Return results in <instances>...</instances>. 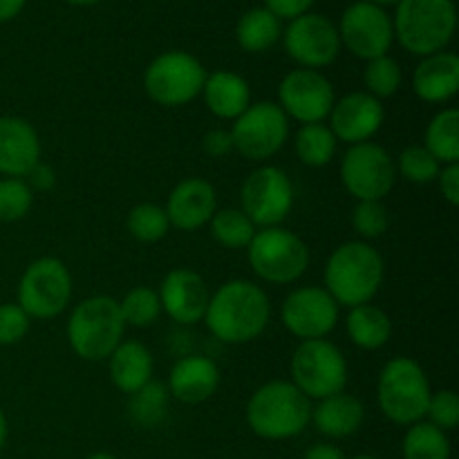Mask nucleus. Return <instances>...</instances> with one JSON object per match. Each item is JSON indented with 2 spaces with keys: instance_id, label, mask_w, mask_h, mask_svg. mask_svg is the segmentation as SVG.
<instances>
[{
  "instance_id": "obj_1",
  "label": "nucleus",
  "mask_w": 459,
  "mask_h": 459,
  "mask_svg": "<svg viewBox=\"0 0 459 459\" xmlns=\"http://www.w3.org/2000/svg\"><path fill=\"white\" fill-rule=\"evenodd\" d=\"M272 303L267 291L251 281H229L211 296L204 323L222 343H251L267 330Z\"/></svg>"
},
{
  "instance_id": "obj_2",
  "label": "nucleus",
  "mask_w": 459,
  "mask_h": 459,
  "mask_svg": "<svg viewBox=\"0 0 459 459\" xmlns=\"http://www.w3.org/2000/svg\"><path fill=\"white\" fill-rule=\"evenodd\" d=\"M384 258L368 242H343L325 263V291L339 307L372 303L384 282Z\"/></svg>"
},
{
  "instance_id": "obj_3",
  "label": "nucleus",
  "mask_w": 459,
  "mask_h": 459,
  "mask_svg": "<svg viewBox=\"0 0 459 459\" xmlns=\"http://www.w3.org/2000/svg\"><path fill=\"white\" fill-rule=\"evenodd\" d=\"M312 421V402L291 381H269L251 394L247 424L258 437L282 442L303 433Z\"/></svg>"
},
{
  "instance_id": "obj_4",
  "label": "nucleus",
  "mask_w": 459,
  "mask_h": 459,
  "mask_svg": "<svg viewBox=\"0 0 459 459\" xmlns=\"http://www.w3.org/2000/svg\"><path fill=\"white\" fill-rule=\"evenodd\" d=\"M394 39L415 56H430L446 49L457 30L453 0H399L393 16Z\"/></svg>"
},
{
  "instance_id": "obj_5",
  "label": "nucleus",
  "mask_w": 459,
  "mask_h": 459,
  "mask_svg": "<svg viewBox=\"0 0 459 459\" xmlns=\"http://www.w3.org/2000/svg\"><path fill=\"white\" fill-rule=\"evenodd\" d=\"M119 300L99 294L81 300L67 318V343L83 361H103L124 339Z\"/></svg>"
},
{
  "instance_id": "obj_6",
  "label": "nucleus",
  "mask_w": 459,
  "mask_h": 459,
  "mask_svg": "<svg viewBox=\"0 0 459 459\" xmlns=\"http://www.w3.org/2000/svg\"><path fill=\"white\" fill-rule=\"evenodd\" d=\"M430 381L424 368L411 357H394L384 366L377 384V402L393 424L412 426L424 421L430 402Z\"/></svg>"
},
{
  "instance_id": "obj_7",
  "label": "nucleus",
  "mask_w": 459,
  "mask_h": 459,
  "mask_svg": "<svg viewBox=\"0 0 459 459\" xmlns=\"http://www.w3.org/2000/svg\"><path fill=\"white\" fill-rule=\"evenodd\" d=\"M291 384L312 402L345 393L348 361L343 352L327 339L300 341L291 357Z\"/></svg>"
},
{
  "instance_id": "obj_8",
  "label": "nucleus",
  "mask_w": 459,
  "mask_h": 459,
  "mask_svg": "<svg viewBox=\"0 0 459 459\" xmlns=\"http://www.w3.org/2000/svg\"><path fill=\"white\" fill-rule=\"evenodd\" d=\"M247 254L255 276L272 285L296 282L309 267L307 245L294 231L282 227L255 231Z\"/></svg>"
},
{
  "instance_id": "obj_9",
  "label": "nucleus",
  "mask_w": 459,
  "mask_h": 459,
  "mask_svg": "<svg viewBox=\"0 0 459 459\" xmlns=\"http://www.w3.org/2000/svg\"><path fill=\"white\" fill-rule=\"evenodd\" d=\"M206 70L193 54L170 49L148 63L143 72V90L161 108H179L202 94Z\"/></svg>"
},
{
  "instance_id": "obj_10",
  "label": "nucleus",
  "mask_w": 459,
  "mask_h": 459,
  "mask_svg": "<svg viewBox=\"0 0 459 459\" xmlns=\"http://www.w3.org/2000/svg\"><path fill=\"white\" fill-rule=\"evenodd\" d=\"M72 300V276L65 263L52 255L34 260L18 282V305L30 318L49 321L65 312Z\"/></svg>"
},
{
  "instance_id": "obj_11",
  "label": "nucleus",
  "mask_w": 459,
  "mask_h": 459,
  "mask_svg": "<svg viewBox=\"0 0 459 459\" xmlns=\"http://www.w3.org/2000/svg\"><path fill=\"white\" fill-rule=\"evenodd\" d=\"M233 151L251 161L276 155L290 137V119L273 101L251 103L231 126Z\"/></svg>"
},
{
  "instance_id": "obj_12",
  "label": "nucleus",
  "mask_w": 459,
  "mask_h": 459,
  "mask_svg": "<svg viewBox=\"0 0 459 459\" xmlns=\"http://www.w3.org/2000/svg\"><path fill=\"white\" fill-rule=\"evenodd\" d=\"M341 182L359 202H381L397 182V166L393 155L379 143H354L341 161Z\"/></svg>"
},
{
  "instance_id": "obj_13",
  "label": "nucleus",
  "mask_w": 459,
  "mask_h": 459,
  "mask_svg": "<svg viewBox=\"0 0 459 459\" xmlns=\"http://www.w3.org/2000/svg\"><path fill=\"white\" fill-rule=\"evenodd\" d=\"M240 204L255 229L281 227L294 209V184L278 166H260L242 182Z\"/></svg>"
},
{
  "instance_id": "obj_14",
  "label": "nucleus",
  "mask_w": 459,
  "mask_h": 459,
  "mask_svg": "<svg viewBox=\"0 0 459 459\" xmlns=\"http://www.w3.org/2000/svg\"><path fill=\"white\" fill-rule=\"evenodd\" d=\"M336 30H339L341 48L363 61L385 56L394 43L393 16L384 7L366 3V0L348 4L341 13Z\"/></svg>"
},
{
  "instance_id": "obj_15",
  "label": "nucleus",
  "mask_w": 459,
  "mask_h": 459,
  "mask_svg": "<svg viewBox=\"0 0 459 459\" xmlns=\"http://www.w3.org/2000/svg\"><path fill=\"white\" fill-rule=\"evenodd\" d=\"M282 43L291 61L305 70H321L332 65L341 54L339 30L323 13L307 12L290 21L282 31Z\"/></svg>"
},
{
  "instance_id": "obj_16",
  "label": "nucleus",
  "mask_w": 459,
  "mask_h": 459,
  "mask_svg": "<svg viewBox=\"0 0 459 459\" xmlns=\"http://www.w3.org/2000/svg\"><path fill=\"white\" fill-rule=\"evenodd\" d=\"M334 85L318 70H291L278 88V106L287 119L300 124H323L334 106Z\"/></svg>"
},
{
  "instance_id": "obj_17",
  "label": "nucleus",
  "mask_w": 459,
  "mask_h": 459,
  "mask_svg": "<svg viewBox=\"0 0 459 459\" xmlns=\"http://www.w3.org/2000/svg\"><path fill=\"white\" fill-rule=\"evenodd\" d=\"M281 318L296 339H325L339 323V305L325 287H299L282 303Z\"/></svg>"
},
{
  "instance_id": "obj_18",
  "label": "nucleus",
  "mask_w": 459,
  "mask_h": 459,
  "mask_svg": "<svg viewBox=\"0 0 459 459\" xmlns=\"http://www.w3.org/2000/svg\"><path fill=\"white\" fill-rule=\"evenodd\" d=\"M330 130L336 142L354 143L370 142L381 130L385 119L384 103L368 92H350L334 101L330 110Z\"/></svg>"
},
{
  "instance_id": "obj_19",
  "label": "nucleus",
  "mask_w": 459,
  "mask_h": 459,
  "mask_svg": "<svg viewBox=\"0 0 459 459\" xmlns=\"http://www.w3.org/2000/svg\"><path fill=\"white\" fill-rule=\"evenodd\" d=\"M157 294H160L161 312L169 314L179 325H195L204 321L211 294L204 278L193 269L178 267L166 273Z\"/></svg>"
},
{
  "instance_id": "obj_20",
  "label": "nucleus",
  "mask_w": 459,
  "mask_h": 459,
  "mask_svg": "<svg viewBox=\"0 0 459 459\" xmlns=\"http://www.w3.org/2000/svg\"><path fill=\"white\" fill-rule=\"evenodd\" d=\"M164 211L169 215L170 227L179 231H197L209 224L218 211V193L213 184L202 178L182 179L170 191Z\"/></svg>"
},
{
  "instance_id": "obj_21",
  "label": "nucleus",
  "mask_w": 459,
  "mask_h": 459,
  "mask_svg": "<svg viewBox=\"0 0 459 459\" xmlns=\"http://www.w3.org/2000/svg\"><path fill=\"white\" fill-rule=\"evenodd\" d=\"M40 161V139L21 117H0V175L27 178Z\"/></svg>"
},
{
  "instance_id": "obj_22",
  "label": "nucleus",
  "mask_w": 459,
  "mask_h": 459,
  "mask_svg": "<svg viewBox=\"0 0 459 459\" xmlns=\"http://www.w3.org/2000/svg\"><path fill=\"white\" fill-rule=\"evenodd\" d=\"M220 385V368L213 359L204 354H191L184 357L170 368L169 375V394L178 402L195 406L206 402L215 394Z\"/></svg>"
},
{
  "instance_id": "obj_23",
  "label": "nucleus",
  "mask_w": 459,
  "mask_h": 459,
  "mask_svg": "<svg viewBox=\"0 0 459 459\" xmlns=\"http://www.w3.org/2000/svg\"><path fill=\"white\" fill-rule=\"evenodd\" d=\"M412 90L426 103L451 101L459 90V56L453 52H437L421 58L412 72Z\"/></svg>"
},
{
  "instance_id": "obj_24",
  "label": "nucleus",
  "mask_w": 459,
  "mask_h": 459,
  "mask_svg": "<svg viewBox=\"0 0 459 459\" xmlns=\"http://www.w3.org/2000/svg\"><path fill=\"white\" fill-rule=\"evenodd\" d=\"M202 94L211 115L218 119L236 121L251 106V88L247 79L229 70H215L206 74Z\"/></svg>"
},
{
  "instance_id": "obj_25",
  "label": "nucleus",
  "mask_w": 459,
  "mask_h": 459,
  "mask_svg": "<svg viewBox=\"0 0 459 459\" xmlns=\"http://www.w3.org/2000/svg\"><path fill=\"white\" fill-rule=\"evenodd\" d=\"M366 420V408L357 397L348 393L332 394L321 399L316 408H312V421L325 437L343 439L357 433Z\"/></svg>"
},
{
  "instance_id": "obj_26",
  "label": "nucleus",
  "mask_w": 459,
  "mask_h": 459,
  "mask_svg": "<svg viewBox=\"0 0 459 459\" xmlns=\"http://www.w3.org/2000/svg\"><path fill=\"white\" fill-rule=\"evenodd\" d=\"M110 379L117 390L134 394L152 381V354L139 341H121L110 354Z\"/></svg>"
},
{
  "instance_id": "obj_27",
  "label": "nucleus",
  "mask_w": 459,
  "mask_h": 459,
  "mask_svg": "<svg viewBox=\"0 0 459 459\" xmlns=\"http://www.w3.org/2000/svg\"><path fill=\"white\" fill-rule=\"evenodd\" d=\"M345 330L350 341L361 350H379L384 348L393 334V321L388 312H384L377 305L366 303L350 307L345 318Z\"/></svg>"
},
{
  "instance_id": "obj_28",
  "label": "nucleus",
  "mask_w": 459,
  "mask_h": 459,
  "mask_svg": "<svg viewBox=\"0 0 459 459\" xmlns=\"http://www.w3.org/2000/svg\"><path fill=\"white\" fill-rule=\"evenodd\" d=\"M281 18L273 16L267 7H254L238 18L236 40L245 52H267V49H272L281 40Z\"/></svg>"
},
{
  "instance_id": "obj_29",
  "label": "nucleus",
  "mask_w": 459,
  "mask_h": 459,
  "mask_svg": "<svg viewBox=\"0 0 459 459\" xmlns=\"http://www.w3.org/2000/svg\"><path fill=\"white\" fill-rule=\"evenodd\" d=\"M424 148L442 166L459 164V112L446 108L430 119L426 128Z\"/></svg>"
},
{
  "instance_id": "obj_30",
  "label": "nucleus",
  "mask_w": 459,
  "mask_h": 459,
  "mask_svg": "<svg viewBox=\"0 0 459 459\" xmlns=\"http://www.w3.org/2000/svg\"><path fill=\"white\" fill-rule=\"evenodd\" d=\"M336 137L325 124H305L296 133V155L309 169H323L334 160Z\"/></svg>"
},
{
  "instance_id": "obj_31",
  "label": "nucleus",
  "mask_w": 459,
  "mask_h": 459,
  "mask_svg": "<svg viewBox=\"0 0 459 459\" xmlns=\"http://www.w3.org/2000/svg\"><path fill=\"white\" fill-rule=\"evenodd\" d=\"M402 451L403 459H451V442L430 421H417L406 430Z\"/></svg>"
},
{
  "instance_id": "obj_32",
  "label": "nucleus",
  "mask_w": 459,
  "mask_h": 459,
  "mask_svg": "<svg viewBox=\"0 0 459 459\" xmlns=\"http://www.w3.org/2000/svg\"><path fill=\"white\" fill-rule=\"evenodd\" d=\"M211 233L227 249H247L255 236V224L242 209H220L211 218Z\"/></svg>"
},
{
  "instance_id": "obj_33",
  "label": "nucleus",
  "mask_w": 459,
  "mask_h": 459,
  "mask_svg": "<svg viewBox=\"0 0 459 459\" xmlns=\"http://www.w3.org/2000/svg\"><path fill=\"white\" fill-rule=\"evenodd\" d=\"M169 399V388L160 381H151L142 390L130 394V417L142 429H155L166 420Z\"/></svg>"
},
{
  "instance_id": "obj_34",
  "label": "nucleus",
  "mask_w": 459,
  "mask_h": 459,
  "mask_svg": "<svg viewBox=\"0 0 459 459\" xmlns=\"http://www.w3.org/2000/svg\"><path fill=\"white\" fill-rule=\"evenodd\" d=\"M402 65L390 54L366 61V67H363V85H366V92L379 99V101L381 99L394 97L399 92V88H402Z\"/></svg>"
},
{
  "instance_id": "obj_35",
  "label": "nucleus",
  "mask_w": 459,
  "mask_h": 459,
  "mask_svg": "<svg viewBox=\"0 0 459 459\" xmlns=\"http://www.w3.org/2000/svg\"><path fill=\"white\" fill-rule=\"evenodd\" d=\"M128 231L134 240L146 242V245L160 242L170 231V222L164 206L151 204V202L133 206L128 213Z\"/></svg>"
},
{
  "instance_id": "obj_36",
  "label": "nucleus",
  "mask_w": 459,
  "mask_h": 459,
  "mask_svg": "<svg viewBox=\"0 0 459 459\" xmlns=\"http://www.w3.org/2000/svg\"><path fill=\"white\" fill-rule=\"evenodd\" d=\"M119 309L126 325L146 330V327L155 325L161 314L160 294L155 290H151V287H134V290H130L124 296V300L119 303Z\"/></svg>"
},
{
  "instance_id": "obj_37",
  "label": "nucleus",
  "mask_w": 459,
  "mask_h": 459,
  "mask_svg": "<svg viewBox=\"0 0 459 459\" xmlns=\"http://www.w3.org/2000/svg\"><path fill=\"white\" fill-rule=\"evenodd\" d=\"M394 166H397V175L412 184L437 182L439 170H442V164L424 146H408L406 151H402Z\"/></svg>"
},
{
  "instance_id": "obj_38",
  "label": "nucleus",
  "mask_w": 459,
  "mask_h": 459,
  "mask_svg": "<svg viewBox=\"0 0 459 459\" xmlns=\"http://www.w3.org/2000/svg\"><path fill=\"white\" fill-rule=\"evenodd\" d=\"M34 204V191L21 178L0 179V222H18Z\"/></svg>"
},
{
  "instance_id": "obj_39",
  "label": "nucleus",
  "mask_w": 459,
  "mask_h": 459,
  "mask_svg": "<svg viewBox=\"0 0 459 459\" xmlns=\"http://www.w3.org/2000/svg\"><path fill=\"white\" fill-rule=\"evenodd\" d=\"M390 215L388 209L384 206V202L368 200L359 202L352 211V227L354 231L359 233L366 240H375V238H381L385 231H388Z\"/></svg>"
},
{
  "instance_id": "obj_40",
  "label": "nucleus",
  "mask_w": 459,
  "mask_h": 459,
  "mask_svg": "<svg viewBox=\"0 0 459 459\" xmlns=\"http://www.w3.org/2000/svg\"><path fill=\"white\" fill-rule=\"evenodd\" d=\"M426 417L439 430H455L459 424V397L453 390H439L430 394Z\"/></svg>"
},
{
  "instance_id": "obj_41",
  "label": "nucleus",
  "mask_w": 459,
  "mask_h": 459,
  "mask_svg": "<svg viewBox=\"0 0 459 459\" xmlns=\"http://www.w3.org/2000/svg\"><path fill=\"white\" fill-rule=\"evenodd\" d=\"M30 321L31 318L18 303L0 305V345L21 343L30 332Z\"/></svg>"
},
{
  "instance_id": "obj_42",
  "label": "nucleus",
  "mask_w": 459,
  "mask_h": 459,
  "mask_svg": "<svg viewBox=\"0 0 459 459\" xmlns=\"http://www.w3.org/2000/svg\"><path fill=\"white\" fill-rule=\"evenodd\" d=\"M316 0H264V7L281 21H294L312 9Z\"/></svg>"
},
{
  "instance_id": "obj_43",
  "label": "nucleus",
  "mask_w": 459,
  "mask_h": 459,
  "mask_svg": "<svg viewBox=\"0 0 459 459\" xmlns=\"http://www.w3.org/2000/svg\"><path fill=\"white\" fill-rule=\"evenodd\" d=\"M202 148H204L206 155L215 157V160L229 155V152L233 151L231 133H229V130H222V128L209 130V133L204 134V139H202Z\"/></svg>"
},
{
  "instance_id": "obj_44",
  "label": "nucleus",
  "mask_w": 459,
  "mask_h": 459,
  "mask_svg": "<svg viewBox=\"0 0 459 459\" xmlns=\"http://www.w3.org/2000/svg\"><path fill=\"white\" fill-rule=\"evenodd\" d=\"M439 191L451 206L459 204V164H446L439 170Z\"/></svg>"
},
{
  "instance_id": "obj_45",
  "label": "nucleus",
  "mask_w": 459,
  "mask_h": 459,
  "mask_svg": "<svg viewBox=\"0 0 459 459\" xmlns=\"http://www.w3.org/2000/svg\"><path fill=\"white\" fill-rule=\"evenodd\" d=\"M27 178H30L27 186L36 188V191H52L54 184H56V173H54L52 166L43 164V161H39Z\"/></svg>"
},
{
  "instance_id": "obj_46",
  "label": "nucleus",
  "mask_w": 459,
  "mask_h": 459,
  "mask_svg": "<svg viewBox=\"0 0 459 459\" xmlns=\"http://www.w3.org/2000/svg\"><path fill=\"white\" fill-rule=\"evenodd\" d=\"M305 459H348L343 455L339 446L334 444H316V446H309L305 453Z\"/></svg>"
},
{
  "instance_id": "obj_47",
  "label": "nucleus",
  "mask_w": 459,
  "mask_h": 459,
  "mask_svg": "<svg viewBox=\"0 0 459 459\" xmlns=\"http://www.w3.org/2000/svg\"><path fill=\"white\" fill-rule=\"evenodd\" d=\"M27 0H0V22L13 21L25 9Z\"/></svg>"
},
{
  "instance_id": "obj_48",
  "label": "nucleus",
  "mask_w": 459,
  "mask_h": 459,
  "mask_svg": "<svg viewBox=\"0 0 459 459\" xmlns=\"http://www.w3.org/2000/svg\"><path fill=\"white\" fill-rule=\"evenodd\" d=\"M7 433H9V426H7V417L4 412L0 411V451H3L4 442H7Z\"/></svg>"
},
{
  "instance_id": "obj_49",
  "label": "nucleus",
  "mask_w": 459,
  "mask_h": 459,
  "mask_svg": "<svg viewBox=\"0 0 459 459\" xmlns=\"http://www.w3.org/2000/svg\"><path fill=\"white\" fill-rule=\"evenodd\" d=\"M67 4H74V7H90V4H97L99 0H65Z\"/></svg>"
},
{
  "instance_id": "obj_50",
  "label": "nucleus",
  "mask_w": 459,
  "mask_h": 459,
  "mask_svg": "<svg viewBox=\"0 0 459 459\" xmlns=\"http://www.w3.org/2000/svg\"><path fill=\"white\" fill-rule=\"evenodd\" d=\"M366 3H372V4H379V7H388V4H397L399 0H366Z\"/></svg>"
},
{
  "instance_id": "obj_51",
  "label": "nucleus",
  "mask_w": 459,
  "mask_h": 459,
  "mask_svg": "<svg viewBox=\"0 0 459 459\" xmlns=\"http://www.w3.org/2000/svg\"><path fill=\"white\" fill-rule=\"evenodd\" d=\"M88 459H117V457L110 455V453H92Z\"/></svg>"
},
{
  "instance_id": "obj_52",
  "label": "nucleus",
  "mask_w": 459,
  "mask_h": 459,
  "mask_svg": "<svg viewBox=\"0 0 459 459\" xmlns=\"http://www.w3.org/2000/svg\"><path fill=\"white\" fill-rule=\"evenodd\" d=\"M350 459H377V457H372V455H354V457H350Z\"/></svg>"
}]
</instances>
